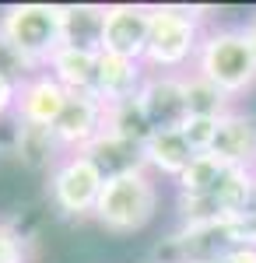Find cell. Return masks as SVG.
Wrapping results in <instances>:
<instances>
[{"label": "cell", "mask_w": 256, "mask_h": 263, "mask_svg": "<svg viewBox=\"0 0 256 263\" xmlns=\"http://www.w3.org/2000/svg\"><path fill=\"white\" fill-rule=\"evenodd\" d=\"M14 102H18V81L0 74V126L7 120L14 123Z\"/></svg>", "instance_id": "obj_24"}, {"label": "cell", "mask_w": 256, "mask_h": 263, "mask_svg": "<svg viewBox=\"0 0 256 263\" xmlns=\"http://www.w3.org/2000/svg\"><path fill=\"white\" fill-rule=\"evenodd\" d=\"M225 172H228V165L221 158H214L211 151L197 155L186 165V172L176 179V193H211V190H217V182L225 179Z\"/></svg>", "instance_id": "obj_19"}, {"label": "cell", "mask_w": 256, "mask_h": 263, "mask_svg": "<svg viewBox=\"0 0 256 263\" xmlns=\"http://www.w3.org/2000/svg\"><path fill=\"white\" fill-rule=\"evenodd\" d=\"M197 263H217V260H197Z\"/></svg>", "instance_id": "obj_28"}, {"label": "cell", "mask_w": 256, "mask_h": 263, "mask_svg": "<svg viewBox=\"0 0 256 263\" xmlns=\"http://www.w3.org/2000/svg\"><path fill=\"white\" fill-rule=\"evenodd\" d=\"M214 134H217V120H186V126H182V137L190 141V147L197 155H207L211 151Z\"/></svg>", "instance_id": "obj_22"}, {"label": "cell", "mask_w": 256, "mask_h": 263, "mask_svg": "<svg viewBox=\"0 0 256 263\" xmlns=\"http://www.w3.org/2000/svg\"><path fill=\"white\" fill-rule=\"evenodd\" d=\"M211 155L221 158L228 168H249V172H256V116L249 109L235 105L232 112H225L217 120Z\"/></svg>", "instance_id": "obj_10"}, {"label": "cell", "mask_w": 256, "mask_h": 263, "mask_svg": "<svg viewBox=\"0 0 256 263\" xmlns=\"http://www.w3.org/2000/svg\"><path fill=\"white\" fill-rule=\"evenodd\" d=\"M67 88L49 74V70H32L18 81V102H14V123L25 126H49L67 105Z\"/></svg>", "instance_id": "obj_9"}, {"label": "cell", "mask_w": 256, "mask_h": 263, "mask_svg": "<svg viewBox=\"0 0 256 263\" xmlns=\"http://www.w3.org/2000/svg\"><path fill=\"white\" fill-rule=\"evenodd\" d=\"M7 155H14V162L25 172H42V176H49L53 165L63 158V151H60L49 126H25V123H11Z\"/></svg>", "instance_id": "obj_12"}, {"label": "cell", "mask_w": 256, "mask_h": 263, "mask_svg": "<svg viewBox=\"0 0 256 263\" xmlns=\"http://www.w3.org/2000/svg\"><path fill=\"white\" fill-rule=\"evenodd\" d=\"M148 32H151V4H105L102 53L144 63Z\"/></svg>", "instance_id": "obj_6"}, {"label": "cell", "mask_w": 256, "mask_h": 263, "mask_svg": "<svg viewBox=\"0 0 256 263\" xmlns=\"http://www.w3.org/2000/svg\"><path fill=\"white\" fill-rule=\"evenodd\" d=\"M158 207H161L158 179L148 168H134L105 179L92 221L109 235H137L158 218Z\"/></svg>", "instance_id": "obj_3"}, {"label": "cell", "mask_w": 256, "mask_h": 263, "mask_svg": "<svg viewBox=\"0 0 256 263\" xmlns=\"http://www.w3.org/2000/svg\"><path fill=\"white\" fill-rule=\"evenodd\" d=\"M182 95H186V112L190 120H221L225 112H232L239 102H232L217 84L200 78L193 70L182 74Z\"/></svg>", "instance_id": "obj_17"}, {"label": "cell", "mask_w": 256, "mask_h": 263, "mask_svg": "<svg viewBox=\"0 0 256 263\" xmlns=\"http://www.w3.org/2000/svg\"><path fill=\"white\" fill-rule=\"evenodd\" d=\"M217 263H256V249H246V246H228L221 253Z\"/></svg>", "instance_id": "obj_25"}, {"label": "cell", "mask_w": 256, "mask_h": 263, "mask_svg": "<svg viewBox=\"0 0 256 263\" xmlns=\"http://www.w3.org/2000/svg\"><path fill=\"white\" fill-rule=\"evenodd\" d=\"M144 78H148V67L140 60L99 53V70H95V88H92V95H95L102 105H116V102H123V99H137Z\"/></svg>", "instance_id": "obj_11"}, {"label": "cell", "mask_w": 256, "mask_h": 263, "mask_svg": "<svg viewBox=\"0 0 256 263\" xmlns=\"http://www.w3.org/2000/svg\"><path fill=\"white\" fill-rule=\"evenodd\" d=\"M242 32H246V39H249V46H253V57H256V11L242 21Z\"/></svg>", "instance_id": "obj_26"}, {"label": "cell", "mask_w": 256, "mask_h": 263, "mask_svg": "<svg viewBox=\"0 0 256 263\" xmlns=\"http://www.w3.org/2000/svg\"><path fill=\"white\" fill-rule=\"evenodd\" d=\"M140 155H144V168H148L155 179H169V182H176L179 176L186 172V165L197 158V151L182 137V130L151 134L148 144L140 147Z\"/></svg>", "instance_id": "obj_13"}, {"label": "cell", "mask_w": 256, "mask_h": 263, "mask_svg": "<svg viewBox=\"0 0 256 263\" xmlns=\"http://www.w3.org/2000/svg\"><path fill=\"white\" fill-rule=\"evenodd\" d=\"M190 70L217 84L232 102L249 95L256 88V57L242 25H211L200 39L197 60Z\"/></svg>", "instance_id": "obj_2"}, {"label": "cell", "mask_w": 256, "mask_h": 263, "mask_svg": "<svg viewBox=\"0 0 256 263\" xmlns=\"http://www.w3.org/2000/svg\"><path fill=\"white\" fill-rule=\"evenodd\" d=\"M102 134H105V105L92 91L67 95V105L53 123V137H57L60 151L63 155H81Z\"/></svg>", "instance_id": "obj_7"}, {"label": "cell", "mask_w": 256, "mask_h": 263, "mask_svg": "<svg viewBox=\"0 0 256 263\" xmlns=\"http://www.w3.org/2000/svg\"><path fill=\"white\" fill-rule=\"evenodd\" d=\"M204 32H207L204 7L151 4V32H148L144 67L151 74H186L197 60Z\"/></svg>", "instance_id": "obj_1"}, {"label": "cell", "mask_w": 256, "mask_h": 263, "mask_svg": "<svg viewBox=\"0 0 256 263\" xmlns=\"http://www.w3.org/2000/svg\"><path fill=\"white\" fill-rule=\"evenodd\" d=\"M42 70H49L70 95L92 91V88H95V70H99V53L78 49V46H60Z\"/></svg>", "instance_id": "obj_14"}, {"label": "cell", "mask_w": 256, "mask_h": 263, "mask_svg": "<svg viewBox=\"0 0 256 263\" xmlns=\"http://www.w3.org/2000/svg\"><path fill=\"white\" fill-rule=\"evenodd\" d=\"M32 246L11 221H0V263H35Z\"/></svg>", "instance_id": "obj_21"}, {"label": "cell", "mask_w": 256, "mask_h": 263, "mask_svg": "<svg viewBox=\"0 0 256 263\" xmlns=\"http://www.w3.org/2000/svg\"><path fill=\"white\" fill-rule=\"evenodd\" d=\"M137 102L144 116L151 123V130H182L190 112H186V95H182V74H151L140 84Z\"/></svg>", "instance_id": "obj_8"}, {"label": "cell", "mask_w": 256, "mask_h": 263, "mask_svg": "<svg viewBox=\"0 0 256 263\" xmlns=\"http://www.w3.org/2000/svg\"><path fill=\"white\" fill-rule=\"evenodd\" d=\"M105 130H109L113 137H119V141L137 144V147H144L148 137L155 134L137 99H123V102H116V105H105Z\"/></svg>", "instance_id": "obj_18"}, {"label": "cell", "mask_w": 256, "mask_h": 263, "mask_svg": "<svg viewBox=\"0 0 256 263\" xmlns=\"http://www.w3.org/2000/svg\"><path fill=\"white\" fill-rule=\"evenodd\" d=\"M84 155L99 165V172L105 176V179L123 176V172H134V168H144V155H140L137 144L119 141V137H113V134H109V130L88 144V151H84Z\"/></svg>", "instance_id": "obj_16"}, {"label": "cell", "mask_w": 256, "mask_h": 263, "mask_svg": "<svg viewBox=\"0 0 256 263\" xmlns=\"http://www.w3.org/2000/svg\"><path fill=\"white\" fill-rule=\"evenodd\" d=\"M60 7H63V46L102 53L105 4H60Z\"/></svg>", "instance_id": "obj_15"}, {"label": "cell", "mask_w": 256, "mask_h": 263, "mask_svg": "<svg viewBox=\"0 0 256 263\" xmlns=\"http://www.w3.org/2000/svg\"><path fill=\"white\" fill-rule=\"evenodd\" d=\"M0 74H4V78H11V81H21V78H28V74H32V67H28V63L11 49V42L4 39V35H0Z\"/></svg>", "instance_id": "obj_23"}, {"label": "cell", "mask_w": 256, "mask_h": 263, "mask_svg": "<svg viewBox=\"0 0 256 263\" xmlns=\"http://www.w3.org/2000/svg\"><path fill=\"white\" fill-rule=\"evenodd\" d=\"M0 35L32 70H42L63 46V7L60 4H11L0 11Z\"/></svg>", "instance_id": "obj_4"}, {"label": "cell", "mask_w": 256, "mask_h": 263, "mask_svg": "<svg viewBox=\"0 0 256 263\" xmlns=\"http://www.w3.org/2000/svg\"><path fill=\"white\" fill-rule=\"evenodd\" d=\"M217 228H221V235H225L228 246L256 249V207H246V211H239V214H232V218H225Z\"/></svg>", "instance_id": "obj_20"}, {"label": "cell", "mask_w": 256, "mask_h": 263, "mask_svg": "<svg viewBox=\"0 0 256 263\" xmlns=\"http://www.w3.org/2000/svg\"><path fill=\"white\" fill-rule=\"evenodd\" d=\"M253 207H256V182H253Z\"/></svg>", "instance_id": "obj_27"}, {"label": "cell", "mask_w": 256, "mask_h": 263, "mask_svg": "<svg viewBox=\"0 0 256 263\" xmlns=\"http://www.w3.org/2000/svg\"><path fill=\"white\" fill-rule=\"evenodd\" d=\"M102 186H105V176L84 151L81 155H63L53 165V172L46 176V200L60 218L81 221V218L95 214Z\"/></svg>", "instance_id": "obj_5"}]
</instances>
